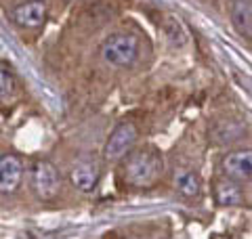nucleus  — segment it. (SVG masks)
Here are the masks:
<instances>
[{"instance_id": "obj_10", "label": "nucleus", "mask_w": 252, "mask_h": 239, "mask_svg": "<svg viewBox=\"0 0 252 239\" xmlns=\"http://www.w3.org/2000/svg\"><path fill=\"white\" fill-rule=\"evenodd\" d=\"M215 202L223 208H233V206H240L244 202V193L238 182L225 177L215 182Z\"/></svg>"}, {"instance_id": "obj_5", "label": "nucleus", "mask_w": 252, "mask_h": 239, "mask_svg": "<svg viewBox=\"0 0 252 239\" xmlns=\"http://www.w3.org/2000/svg\"><path fill=\"white\" fill-rule=\"evenodd\" d=\"M220 170L235 182L252 180V149H238L227 153L220 162Z\"/></svg>"}, {"instance_id": "obj_2", "label": "nucleus", "mask_w": 252, "mask_h": 239, "mask_svg": "<svg viewBox=\"0 0 252 239\" xmlns=\"http://www.w3.org/2000/svg\"><path fill=\"white\" fill-rule=\"evenodd\" d=\"M139 38L135 34H126V31L109 36L101 46V57L114 67H130L139 59Z\"/></svg>"}, {"instance_id": "obj_7", "label": "nucleus", "mask_w": 252, "mask_h": 239, "mask_svg": "<svg viewBox=\"0 0 252 239\" xmlns=\"http://www.w3.org/2000/svg\"><path fill=\"white\" fill-rule=\"evenodd\" d=\"M13 21L19 28L26 30H36L46 21V4L42 0H30V2H21L13 9L11 13Z\"/></svg>"}, {"instance_id": "obj_3", "label": "nucleus", "mask_w": 252, "mask_h": 239, "mask_svg": "<svg viewBox=\"0 0 252 239\" xmlns=\"http://www.w3.org/2000/svg\"><path fill=\"white\" fill-rule=\"evenodd\" d=\"M30 185L38 199H42V202L55 199L61 191V174L57 170V166L49 162V159L34 162L30 170Z\"/></svg>"}, {"instance_id": "obj_8", "label": "nucleus", "mask_w": 252, "mask_h": 239, "mask_svg": "<svg viewBox=\"0 0 252 239\" xmlns=\"http://www.w3.org/2000/svg\"><path fill=\"white\" fill-rule=\"evenodd\" d=\"M23 179V164L17 155H2L0 157V193L9 195L15 193Z\"/></svg>"}, {"instance_id": "obj_11", "label": "nucleus", "mask_w": 252, "mask_h": 239, "mask_svg": "<svg viewBox=\"0 0 252 239\" xmlns=\"http://www.w3.org/2000/svg\"><path fill=\"white\" fill-rule=\"evenodd\" d=\"M175 187H177V191L181 195L195 197L202 189V180H200L198 174L191 172V170H179L175 174Z\"/></svg>"}, {"instance_id": "obj_6", "label": "nucleus", "mask_w": 252, "mask_h": 239, "mask_svg": "<svg viewBox=\"0 0 252 239\" xmlns=\"http://www.w3.org/2000/svg\"><path fill=\"white\" fill-rule=\"evenodd\" d=\"M99 164L94 159L82 157L72 166V172H69V179H72V185L82 191V193H93L97 189L99 182Z\"/></svg>"}, {"instance_id": "obj_12", "label": "nucleus", "mask_w": 252, "mask_h": 239, "mask_svg": "<svg viewBox=\"0 0 252 239\" xmlns=\"http://www.w3.org/2000/svg\"><path fill=\"white\" fill-rule=\"evenodd\" d=\"M15 89V78L4 65H0V101L9 99Z\"/></svg>"}, {"instance_id": "obj_4", "label": "nucleus", "mask_w": 252, "mask_h": 239, "mask_svg": "<svg viewBox=\"0 0 252 239\" xmlns=\"http://www.w3.org/2000/svg\"><path fill=\"white\" fill-rule=\"evenodd\" d=\"M137 139H139V130L132 122L118 124L112 130V134H109L107 143H105L103 157L107 159V162H120V159H124L132 151Z\"/></svg>"}, {"instance_id": "obj_9", "label": "nucleus", "mask_w": 252, "mask_h": 239, "mask_svg": "<svg viewBox=\"0 0 252 239\" xmlns=\"http://www.w3.org/2000/svg\"><path fill=\"white\" fill-rule=\"evenodd\" d=\"M229 15L233 28L242 36L252 38V0H231Z\"/></svg>"}, {"instance_id": "obj_1", "label": "nucleus", "mask_w": 252, "mask_h": 239, "mask_svg": "<svg viewBox=\"0 0 252 239\" xmlns=\"http://www.w3.org/2000/svg\"><path fill=\"white\" fill-rule=\"evenodd\" d=\"M164 159L156 147L135 149L122 162V179L132 187H152L162 177Z\"/></svg>"}]
</instances>
